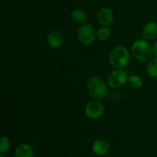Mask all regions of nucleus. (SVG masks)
<instances>
[{
    "mask_svg": "<svg viewBox=\"0 0 157 157\" xmlns=\"http://www.w3.org/2000/svg\"><path fill=\"white\" fill-rule=\"evenodd\" d=\"M132 54L140 62L149 61L153 55V49L147 39H138L132 45Z\"/></svg>",
    "mask_w": 157,
    "mask_h": 157,
    "instance_id": "nucleus-1",
    "label": "nucleus"
},
{
    "mask_svg": "<svg viewBox=\"0 0 157 157\" xmlns=\"http://www.w3.org/2000/svg\"><path fill=\"white\" fill-rule=\"evenodd\" d=\"M87 90L88 94L93 99L99 100L104 99L107 94V86L106 83L101 78L97 76L90 78L87 81Z\"/></svg>",
    "mask_w": 157,
    "mask_h": 157,
    "instance_id": "nucleus-2",
    "label": "nucleus"
},
{
    "mask_svg": "<svg viewBox=\"0 0 157 157\" xmlns=\"http://www.w3.org/2000/svg\"><path fill=\"white\" fill-rule=\"evenodd\" d=\"M130 61V53L124 46H117L112 50L109 57L110 65L115 69H123Z\"/></svg>",
    "mask_w": 157,
    "mask_h": 157,
    "instance_id": "nucleus-3",
    "label": "nucleus"
},
{
    "mask_svg": "<svg viewBox=\"0 0 157 157\" xmlns=\"http://www.w3.org/2000/svg\"><path fill=\"white\" fill-rule=\"evenodd\" d=\"M78 41L84 45H90L95 40V32L93 26L87 23L82 24L77 32Z\"/></svg>",
    "mask_w": 157,
    "mask_h": 157,
    "instance_id": "nucleus-4",
    "label": "nucleus"
},
{
    "mask_svg": "<svg viewBox=\"0 0 157 157\" xmlns=\"http://www.w3.org/2000/svg\"><path fill=\"white\" fill-rule=\"evenodd\" d=\"M128 75L122 69H116L113 71L107 77V84L112 88H118L128 81Z\"/></svg>",
    "mask_w": 157,
    "mask_h": 157,
    "instance_id": "nucleus-5",
    "label": "nucleus"
},
{
    "mask_svg": "<svg viewBox=\"0 0 157 157\" xmlns=\"http://www.w3.org/2000/svg\"><path fill=\"white\" fill-rule=\"evenodd\" d=\"M104 112V106L98 100L90 101L86 105L85 113L87 117L91 120H98L102 117Z\"/></svg>",
    "mask_w": 157,
    "mask_h": 157,
    "instance_id": "nucleus-6",
    "label": "nucleus"
},
{
    "mask_svg": "<svg viewBox=\"0 0 157 157\" xmlns=\"http://www.w3.org/2000/svg\"><path fill=\"white\" fill-rule=\"evenodd\" d=\"M92 150L98 156H105L110 151V144L106 140L98 139L92 144Z\"/></svg>",
    "mask_w": 157,
    "mask_h": 157,
    "instance_id": "nucleus-7",
    "label": "nucleus"
},
{
    "mask_svg": "<svg viewBox=\"0 0 157 157\" xmlns=\"http://www.w3.org/2000/svg\"><path fill=\"white\" fill-rule=\"evenodd\" d=\"M113 20V13L109 8H102L98 12V21L101 25L109 26Z\"/></svg>",
    "mask_w": 157,
    "mask_h": 157,
    "instance_id": "nucleus-8",
    "label": "nucleus"
},
{
    "mask_svg": "<svg viewBox=\"0 0 157 157\" xmlns=\"http://www.w3.org/2000/svg\"><path fill=\"white\" fill-rule=\"evenodd\" d=\"M48 45L52 48H58L61 47L64 41L62 33L59 31H53L48 35L47 38Z\"/></svg>",
    "mask_w": 157,
    "mask_h": 157,
    "instance_id": "nucleus-9",
    "label": "nucleus"
},
{
    "mask_svg": "<svg viewBox=\"0 0 157 157\" xmlns=\"http://www.w3.org/2000/svg\"><path fill=\"white\" fill-rule=\"evenodd\" d=\"M143 36L147 40H153L157 36V24L154 21H150L145 25L142 31Z\"/></svg>",
    "mask_w": 157,
    "mask_h": 157,
    "instance_id": "nucleus-10",
    "label": "nucleus"
},
{
    "mask_svg": "<svg viewBox=\"0 0 157 157\" xmlns=\"http://www.w3.org/2000/svg\"><path fill=\"white\" fill-rule=\"evenodd\" d=\"M15 157H34V150L29 144H20L15 147Z\"/></svg>",
    "mask_w": 157,
    "mask_h": 157,
    "instance_id": "nucleus-11",
    "label": "nucleus"
},
{
    "mask_svg": "<svg viewBox=\"0 0 157 157\" xmlns=\"http://www.w3.org/2000/svg\"><path fill=\"white\" fill-rule=\"evenodd\" d=\"M72 19L79 24H84L87 21V15L84 10L80 9H74L71 12Z\"/></svg>",
    "mask_w": 157,
    "mask_h": 157,
    "instance_id": "nucleus-12",
    "label": "nucleus"
},
{
    "mask_svg": "<svg viewBox=\"0 0 157 157\" xmlns=\"http://www.w3.org/2000/svg\"><path fill=\"white\" fill-rule=\"evenodd\" d=\"M147 74L152 78H157V56L149 61L147 67Z\"/></svg>",
    "mask_w": 157,
    "mask_h": 157,
    "instance_id": "nucleus-13",
    "label": "nucleus"
},
{
    "mask_svg": "<svg viewBox=\"0 0 157 157\" xmlns=\"http://www.w3.org/2000/svg\"><path fill=\"white\" fill-rule=\"evenodd\" d=\"M111 35V31L107 26H103L98 30L96 36L100 41H104L108 39Z\"/></svg>",
    "mask_w": 157,
    "mask_h": 157,
    "instance_id": "nucleus-14",
    "label": "nucleus"
},
{
    "mask_svg": "<svg viewBox=\"0 0 157 157\" xmlns=\"http://www.w3.org/2000/svg\"><path fill=\"white\" fill-rule=\"evenodd\" d=\"M128 83L133 89H139L143 86V80L138 75H131L128 78Z\"/></svg>",
    "mask_w": 157,
    "mask_h": 157,
    "instance_id": "nucleus-15",
    "label": "nucleus"
},
{
    "mask_svg": "<svg viewBox=\"0 0 157 157\" xmlns=\"http://www.w3.org/2000/svg\"><path fill=\"white\" fill-rule=\"evenodd\" d=\"M11 147L10 140L6 136H2L0 140V153L1 154H5L9 150Z\"/></svg>",
    "mask_w": 157,
    "mask_h": 157,
    "instance_id": "nucleus-16",
    "label": "nucleus"
},
{
    "mask_svg": "<svg viewBox=\"0 0 157 157\" xmlns=\"http://www.w3.org/2000/svg\"><path fill=\"white\" fill-rule=\"evenodd\" d=\"M152 49H153V53L155 56H157V41L154 43L153 46L152 47Z\"/></svg>",
    "mask_w": 157,
    "mask_h": 157,
    "instance_id": "nucleus-17",
    "label": "nucleus"
},
{
    "mask_svg": "<svg viewBox=\"0 0 157 157\" xmlns=\"http://www.w3.org/2000/svg\"><path fill=\"white\" fill-rule=\"evenodd\" d=\"M0 157H6V156H4V155H3V154H2V155H1V156H0Z\"/></svg>",
    "mask_w": 157,
    "mask_h": 157,
    "instance_id": "nucleus-18",
    "label": "nucleus"
}]
</instances>
